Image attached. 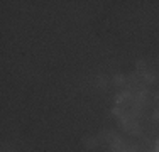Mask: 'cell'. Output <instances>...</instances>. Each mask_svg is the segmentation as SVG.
Here are the masks:
<instances>
[{
    "label": "cell",
    "mask_w": 159,
    "mask_h": 152,
    "mask_svg": "<svg viewBox=\"0 0 159 152\" xmlns=\"http://www.w3.org/2000/svg\"><path fill=\"white\" fill-rule=\"evenodd\" d=\"M83 142H85L86 149H95V147H97V139H95V137H85Z\"/></svg>",
    "instance_id": "6da1fadb"
},
{
    "label": "cell",
    "mask_w": 159,
    "mask_h": 152,
    "mask_svg": "<svg viewBox=\"0 0 159 152\" xmlns=\"http://www.w3.org/2000/svg\"><path fill=\"white\" fill-rule=\"evenodd\" d=\"M113 83H115L117 86H125V78H124L122 74H115L113 76Z\"/></svg>",
    "instance_id": "7a4b0ae2"
},
{
    "label": "cell",
    "mask_w": 159,
    "mask_h": 152,
    "mask_svg": "<svg viewBox=\"0 0 159 152\" xmlns=\"http://www.w3.org/2000/svg\"><path fill=\"white\" fill-rule=\"evenodd\" d=\"M107 78H105V76L103 74H100V76H98V78H97V86H98V88H105V86H107Z\"/></svg>",
    "instance_id": "3957f363"
},
{
    "label": "cell",
    "mask_w": 159,
    "mask_h": 152,
    "mask_svg": "<svg viewBox=\"0 0 159 152\" xmlns=\"http://www.w3.org/2000/svg\"><path fill=\"white\" fill-rule=\"evenodd\" d=\"M144 79H146L147 83H154V81H156V76H154L152 73H147V71H146V73H144Z\"/></svg>",
    "instance_id": "277c9868"
},
{
    "label": "cell",
    "mask_w": 159,
    "mask_h": 152,
    "mask_svg": "<svg viewBox=\"0 0 159 152\" xmlns=\"http://www.w3.org/2000/svg\"><path fill=\"white\" fill-rule=\"evenodd\" d=\"M119 147H120V140H119V139H115V140L112 142V150H117Z\"/></svg>",
    "instance_id": "5b68a950"
},
{
    "label": "cell",
    "mask_w": 159,
    "mask_h": 152,
    "mask_svg": "<svg viewBox=\"0 0 159 152\" xmlns=\"http://www.w3.org/2000/svg\"><path fill=\"white\" fill-rule=\"evenodd\" d=\"M125 100V98L122 96V93H119V95H115V103H122V101Z\"/></svg>",
    "instance_id": "8992f818"
},
{
    "label": "cell",
    "mask_w": 159,
    "mask_h": 152,
    "mask_svg": "<svg viewBox=\"0 0 159 152\" xmlns=\"http://www.w3.org/2000/svg\"><path fill=\"white\" fill-rule=\"evenodd\" d=\"M112 115L113 117H120V108H113L112 110Z\"/></svg>",
    "instance_id": "52a82bcc"
},
{
    "label": "cell",
    "mask_w": 159,
    "mask_h": 152,
    "mask_svg": "<svg viewBox=\"0 0 159 152\" xmlns=\"http://www.w3.org/2000/svg\"><path fill=\"white\" fill-rule=\"evenodd\" d=\"M152 118H154V120H159V108H157L156 112L152 113Z\"/></svg>",
    "instance_id": "ba28073f"
},
{
    "label": "cell",
    "mask_w": 159,
    "mask_h": 152,
    "mask_svg": "<svg viewBox=\"0 0 159 152\" xmlns=\"http://www.w3.org/2000/svg\"><path fill=\"white\" fill-rule=\"evenodd\" d=\"M144 66H146V64H144V61H139V63H137V69H142Z\"/></svg>",
    "instance_id": "9c48e42d"
}]
</instances>
